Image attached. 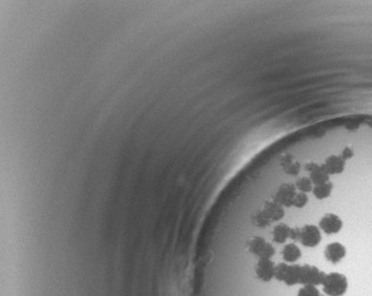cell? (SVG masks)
Returning <instances> with one entry per match:
<instances>
[{
	"label": "cell",
	"instance_id": "6",
	"mask_svg": "<svg viewBox=\"0 0 372 296\" xmlns=\"http://www.w3.org/2000/svg\"><path fill=\"white\" fill-rule=\"evenodd\" d=\"M318 227L321 232L328 234V235H333V234H338L342 230L343 220L339 215L335 213H327L320 218Z\"/></svg>",
	"mask_w": 372,
	"mask_h": 296
},
{
	"label": "cell",
	"instance_id": "17",
	"mask_svg": "<svg viewBox=\"0 0 372 296\" xmlns=\"http://www.w3.org/2000/svg\"><path fill=\"white\" fill-rule=\"evenodd\" d=\"M252 224L258 228H267L271 225V221L268 220L267 217L263 213L262 209H258L255 214L252 215Z\"/></svg>",
	"mask_w": 372,
	"mask_h": 296
},
{
	"label": "cell",
	"instance_id": "19",
	"mask_svg": "<svg viewBox=\"0 0 372 296\" xmlns=\"http://www.w3.org/2000/svg\"><path fill=\"white\" fill-rule=\"evenodd\" d=\"M309 203V195L306 193H302V192H298L296 194V197L293 199V203L292 207L297 209H303L305 208L306 205Z\"/></svg>",
	"mask_w": 372,
	"mask_h": 296
},
{
	"label": "cell",
	"instance_id": "10",
	"mask_svg": "<svg viewBox=\"0 0 372 296\" xmlns=\"http://www.w3.org/2000/svg\"><path fill=\"white\" fill-rule=\"evenodd\" d=\"M345 163L346 161L340 155L332 154L325 159L323 166L327 169L330 175H338L342 174L345 171Z\"/></svg>",
	"mask_w": 372,
	"mask_h": 296
},
{
	"label": "cell",
	"instance_id": "23",
	"mask_svg": "<svg viewBox=\"0 0 372 296\" xmlns=\"http://www.w3.org/2000/svg\"><path fill=\"white\" fill-rule=\"evenodd\" d=\"M316 166H317V163H314V161H309V163H306L304 165V169L308 173H310Z\"/></svg>",
	"mask_w": 372,
	"mask_h": 296
},
{
	"label": "cell",
	"instance_id": "14",
	"mask_svg": "<svg viewBox=\"0 0 372 296\" xmlns=\"http://www.w3.org/2000/svg\"><path fill=\"white\" fill-rule=\"evenodd\" d=\"M309 176H310V179L312 180L314 186L330 181V174L328 173L327 169H325L323 165H319V164H317V166L309 173Z\"/></svg>",
	"mask_w": 372,
	"mask_h": 296
},
{
	"label": "cell",
	"instance_id": "20",
	"mask_svg": "<svg viewBox=\"0 0 372 296\" xmlns=\"http://www.w3.org/2000/svg\"><path fill=\"white\" fill-rule=\"evenodd\" d=\"M283 169H284V172H285L287 175L296 176V175L299 174V173H301L302 166H301V164L298 163V161L293 160V161H291L290 164H287L286 166H284Z\"/></svg>",
	"mask_w": 372,
	"mask_h": 296
},
{
	"label": "cell",
	"instance_id": "9",
	"mask_svg": "<svg viewBox=\"0 0 372 296\" xmlns=\"http://www.w3.org/2000/svg\"><path fill=\"white\" fill-rule=\"evenodd\" d=\"M260 209H262L263 213L266 215L267 219L271 222L281 221L282 219L285 217V208L272 199L264 202Z\"/></svg>",
	"mask_w": 372,
	"mask_h": 296
},
{
	"label": "cell",
	"instance_id": "3",
	"mask_svg": "<svg viewBox=\"0 0 372 296\" xmlns=\"http://www.w3.org/2000/svg\"><path fill=\"white\" fill-rule=\"evenodd\" d=\"M297 193L298 191L296 188V184L291 182H284L272 194L271 199L275 200L276 202H278L279 205H282L284 208H290V207H292L293 199Z\"/></svg>",
	"mask_w": 372,
	"mask_h": 296
},
{
	"label": "cell",
	"instance_id": "8",
	"mask_svg": "<svg viewBox=\"0 0 372 296\" xmlns=\"http://www.w3.org/2000/svg\"><path fill=\"white\" fill-rule=\"evenodd\" d=\"M324 256L329 262L337 264L342 262L344 257L346 256V248L340 242H331L325 247Z\"/></svg>",
	"mask_w": 372,
	"mask_h": 296
},
{
	"label": "cell",
	"instance_id": "1",
	"mask_svg": "<svg viewBox=\"0 0 372 296\" xmlns=\"http://www.w3.org/2000/svg\"><path fill=\"white\" fill-rule=\"evenodd\" d=\"M321 287L327 296H343L348 291L349 281L342 273L332 272L325 275Z\"/></svg>",
	"mask_w": 372,
	"mask_h": 296
},
{
	"label": "cell",
	"instance_id": "2",
	"mask_svg": "<svg viewBox=\"0 0 372 296\" xmlns=\"http://www.w3.org/2000/svg\"><path fill=\"white\" fill-rule=\"evenodd\" d=\"M246 248L249 253H251L258 259H272L276 254L274 245L262 236H252L247 241Z\"/></svg>",
	"mask_w": 372,
	"mask_h": 296
},
{
	"label": "cell",
	"instance_id": "7",
	"mask_svg": "<svg viewBox=\"0 0 372 296\" xmlns=\"http://www.w3.org/2000/svg\"><path fill=\"white\" fill-rule=\"evenodd\" d=\"M276 263L272 259H258L255 266L257 279L262 282H270L275 279Z\"/></svg>",
	"mask_w": 372,
	"mask_h": 296
},
{
	"label": "cell",
	"instance_id": "4",
	"mask_svg": "<svg viewBox=\"0 0 372 296\" xmlns=\"http://www.w3.org/2000/svg\"><path fill=\"white\" fill-rule=\"evenodd\" d=\"M325 273L313 264H302L301 286H321L325 279Z\"/></svg>",
	"mask_w": 372,
	"mask_h": 296
},
{
	"label": "cell",
	"instance_id": "18",
	"mask_svg": "<svg viewBox=\"0 0 372 296\" xmlns=\"http://www.w3.org/2000/svg\"><path fill=\"white\" fill-rule=\"evenodd\" d=\"M297 296H327L323 295L316 286H302L299 288Z\"/></svg>",
	"mask_w": 372,
	"mask_h": 296
},
{
	"label": "cell",
	"instance_id": "11",
	"mask_svg": "<svg viewBox=\"0 0 372 296\" xmlns=\"http://www.w3.org/2000/svg\"><path fill=\"white\" fill-rule=\"evenodd\" d=\"M301 275H302V264L289 263V266H287L286 269V274L284 276L283 283L289 287L301 284Z\"/></svg>",
	"mask_w": 372,
	"mask_h": 296
},
{
	"label": "cell",
	"instance_id": "21",
	"mask_svg": "<svg viewBox=\"0 0 372 296\" xmlns=\"http://www.w3.org/2000/svg\"><path fill=\"white\" fill-rule=\"evenodd\" d=\"M340 156H342L345 161L352 159V157L355 156L354 148H352L351 146H345V147L343 148L342 153H340Z\"/></svg>",
	"mask_w": 372,
	"mask_h": 296
},
{
	"label": "cell",
	"instance_id": "13",
	"mask_svg": "<svg viewBox=\"0 0 372 296\" xmlns=\"http://www.w3.org/2000/svg\"><path fill=\"white\" fill-rule=\"evenodd\" d=\"M290 230L291 227L289 225L279 222L272 229V241L276 244H285L290 239Z\"/></svg>",
	"mask_w": 372,
	"mask_h": 296
},
{
	"label": "cell",
	"instance_id": "22",
	"mask_svg": "<svg viewBox=\"0 0 372 296\" xmlns=\"http://www.w3.org/2000/svg\"><path fill=\"white\" fill-rule=\"evenodd\" d=\"M299 237H301V227H291L290 240L299 241Z\"/></svg>",
	"mask_w": 372,
	"mask_h": 296
},
{
	"label": "cell",
	"instance_id": "16",
	"mask_svg": "<svg viewBox=\"0 0 372 296\" xmlns=\"http://www.w3.org/2000/svg\"><path fill=\"white\" fill-rule=\"evenodd\" d=\"M296 184V188L298 192H302V193H312L314 184L312 180L310 179V176H301V178L297 179V181L294 182Z\"/></svg>",
	"mask_w": 372,
	"mask_h": 296
},
{
	"label": "cell",
	"instance_id": "5",
	"mask_svg": "<svg viewBox=\"0 0 372 296\" xmlns=\"http://www.w3.org/2000/svg\"><path fill=\"white\" fill-rule=\"evenodd\" d=\"M321 230L316 225H305L301 227V237L299 242L308 248H314L320 244Z\"/></svg>",
	"mask_w": 372,
	"mask_h": 296
},
{
	"label": "cell",
	"instance_id": "15",
	"mask_svg": "<svg viewBox=\"0 0 372 296\" xmlns=\"http://www.w3.org/2000/svg\"><path fill=\"white\" fill-rule=\"evenodd\" d=\"M332 191H333V183L331 181H328L325 183L314 186L312 194L313 197L318 200H325L331 197Z\"/></svg>",
	"mask_w": 372,
	"mask_h": 296
},
{
	"label": "cell",
	"instance_id": "12",
	"mask_svg": "<svg viewBox=\"0 0 372 296\" xmlns=\"http://www.w3.org/2000/svg\"><path fill=\"white\" fill-rule=\"evenodd\" d=\"M282 256L284 262L286 263H296L297 261L302 257V251L294 242L287 244L284 246L282 251Z\"/></svg>",
	"mask_w": 372,
	"mask_h": 296
}]
</instances>
